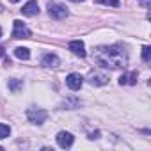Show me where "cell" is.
I'll use <instances>...</instances> for the list:
<instances>
[{
  "label": "cell",
  "instance_id": "obj_17",
  "mask_svg": "<svg viewBox=\"0 0 151 151\" xmlns=\"http://www.w3.org/2000/svg\"><path fill=\"white\" fill-rule=\"evenodd\" d=\"M139 2H140V4H142V6H144L146 9H147V7L151 6V0H139Z\"/></svg>",
  "mask_w": 151,
  "mask_h": 151
},
{
  "label": "cell",
  "instance_id": "obj_12",
  "mask_svg": "<svg viewBox=\"0 0 151 151\" xmlns=\"http://www.w3.org/2000/svg\"><path fill=\"white\" fill-rule=\"evenodd\" d=\"M14 55H16L18 59H22V60H29V59H30L29 48H23V46H18V48L14 50Z\"/></svg>",
  "mask_w": 151,
  "mask_h": 151
},
{
  "label": "cell",
  "instance_id": "obj_5",
  "mask_svg": "<svg viewBox=\"0 0 151 151\" xmlns=\"http://www.w3.org/2000/svg\"><path fill=\"white\" fill-rule=\"evenodd\" d=\"M82 84H84V78H82V75H78V73H71V75L66 77V86L71 91H78L82 87Z\"/></svg>",
  "mask_w": 151,
  "mask_h": 151
},
{
  "label": "cell",
  "instance_id": "obj_18",
  "mask_svg": "<svg viewBox=\"0 0 151 151\" xmlns=\"http://www.w3.org/2000/svg\"><path fill=\"white\" fill-rule=\"evenodd\" d=\"M98 137H100V132H94V133H91L89 139H98Z\"/></svg>",
  "mask_w": 151,
  "mask_h": 151
},
{
  "label": "cell",
  "instance_id": "obj_21",
  "mask_svg": "<svg viewBox=\"0 0 151 151\" xmlns=\"http://www.w3.org/2000/svg\"><path fill=\"white\" fill-rule=\"evenodd\" d=\"M0 36H2V29H0Z\"/></svg>",
  "mask_w": 151,
  "mask_h": 151
},
{
  "label": "cell",
  "instance_id": "obj_4",
  "mask_svg": "<svg viewBox=\"0 0 151 151\" xmlns=\"http://www.w3.org/2000/svg\"><path fill=\"white\" fill-rule=\"evenodd\" d=\"M30 37V30L27 29V25L20 20L14 22V29H13V39H29Z\"/></svg>",
  "mask_w": 151,
  "mask_h": 151
},
{
  "label": "cell",
  "instance_id": "obj_3",
  "mask_svg": "<svg viewBox=\"0 0 151 151\" xmlns=\"http://www.w3.org/2000/svg\"><path fill=\"white\" fill-rule=\"evenodd\" d=\"M27 117H29V121H30V123H34V124H43V123L46 121L48 114H46V110H45V109L30 107V109L27 110Z\"/></svg>",
  "mask_w": 151,
  "mask_h": 151
},
{
  "label": "cell",
  "instance_id": "obj_2",
  "mask_svg": "<svg viewBox=\"0 0 151 151\" xmlns=\"http://www.w3.org/2000/svg\"><path fill=\"white\" fill-rule=\"evenodd\" d=\"M48 14L55 20H64L69 13H68V7L59 4V2H50L48 4Z\"/></svg>",
  "mask_w": 151,
  "mask_h": 151
},
{
  "label": "cell",
  "instance_id": "obj_20",
  "mask_svg": "<svg viewBox=\"0 0 151 151\" xmlns=\"http://www.w3.org/2000/svg\"><path fill=\"white\" fill-rule=\"evenodd\" d=\"M11 2H20V0H11Z\"/></svg>",
  "mask_w": 151,
  "mask_h": 151
},
{
  "label": "cell",
  "instance_id": "obj_9",
  "mask_svg": "<svg viewBox=\"0 0 151 151\" xmlns=\"http://www.w3.org/2000/svg\"><path fill=\"white\" fill-rule=\"evenodd\" d=\"M69 50L75 53V55H78V57H86V45L80 41V39H75L69 43Z\"/></svg>",
  "mask_w": 151,
  "mask_h": 151
},
{
  "label": "cell",
  "instance_id": "obj_14",
  "mask_svg": "<svg viewBox=\"0 0 151 151\" xmlns=\"http://www.w3.org/2000/svg\"><path fill=\"white\" fill-rule=\"evenodd\" d=\"M11 135V128L6 123H0V139H7Z\"/></svg>",
  "mask_w": 151,
  "mask_h": 151
},
{
  "label": "cell",
  "instance_id": "obj_13",
  "mask_svg": "<svg viewBox=\"0 0 151 151\" xmlns=\"http://www.w3.org/2000/svg\"><path fill=\"white\" fill-rule=\"evenodd\" d=\"M7 86H9V89H11L13 93H18V91L23 87V82H22V80H16V78H11V80L7 82Z\"/></svg>",
  "mask_w": 151,
  "mask_h": 151
},
{
  "label": "cell",
  "instance_id": "obj_22",
  "mask_svg": "<svg viewBox=\"0 0 151 151\" xmlns=\"http://www.w3.org/2000/svg\"><path fill=\"white\" fill-rule=\"evenodd\" d=\"M0 13H2V6H0Z\"/></svg>",
  "mask_w": 151,
  "mask_h": 151
},
{
  "label": "cell",
  "instance_id": "obj_16",
  "mask_svg": "<svg viewBox=\"0 0 151 151\" xmlns=\"http://www.w3.org/2000/svg\"><path fill=\"white\" fill-rule=\"evenodd\" d=\"M98 4H107V6H114V7H117L119 6V0H96Z\"/></svg>",
  "mask_w": 151,
  "mask_h": 151
},
{
  "label": "cell",
  "instance_id": "obj_15",
  "mask_svg": "<svg viewBox=\"0 0 151 151\" xmlns=\"http://www.w3.org/2000/svg\"><path fill=\"white\" fill-rule=\"evenodd\" d=\"M142 59H144V62L151 60V48L149 46H142Z\"/></svg>",
  "mask_w": 151,
  "mask_h": 151
},
{
  "label": "cell",
  "instance_id": "obj_19",
  "mask_svg": "<svg viewBox=\"0 0 151 151\" xmlns=\"http://www.w3.org/2000/svg\"><path fill=\"white\" fill-rule=\"evenodd\" d=\"M71 2H77L78 4V2H84V0H71Z\"/></svg>",
  "mask_w": 151,
  "mask_h": 151
},
{
  "label": "cell",
  "instance_id": "obj_10",
  "mask_svg": "<svg viewBox=\"0 0 151 151\" xmlns=\"http://www.w3.org/2000/svg\"><path fill=\"white\" fill-rule=\"evenodd\" d=\"M41 66H45V68H55V66H59V57L55 53H46L43 57V60H41Z\"/></svg>",
  "mask_w": 151,
  "mask_h": 151
},
{
  "label": "cell",
  "instance_id": "obj_8",
  "mask_svg": "<svg viewBox=\"0 0 151 151\" xmlns=\"http://www.w3.org/2000/svg\"><path fill=\"white\" fill-rule=\"evenodd\" d=\"M22 14L23 16H36V14H39V6H37L36 0H30V2H27L22 7Z\"/></svg>",
  "mask_w": 151,
  "mask_h": 151
},
{
  "label": "cell",
  "instance_id": "obj_1",
  "mask_svg": "<svg viewBox=\"0 0 151 151\" xmlns=\"http://www.w3.org/2000/svg\"><path fill=\"white\" fill-rule=\"evenodd\" d=\"M94 60L110 69H124L128 64V55L121 45H112V46H98L94 50Z\"/></svg>",
  "mask_w": 151,
  "mask_h": 151
},
{
  "label": "cell",
  "instance_id": "obj_11",
  "mask_svg": "<svg viewBox=\"0 0 151 151\" xmlns=\"http://www.w3.org/2000/svg\"><path fill=\"white\" fill-rule=\"evenodd\" d=\"M119 84L121 86H135L137 84V71H132L130 75H121Z\"/></svg>",
  "mask_w": 151,
  "mask_h": 151
},
{
  "label": "cell",
  "instance_id": "obj_6",
  "mask_svg": "<svg viewBox=\"0 0 151 151\" xmlns=\"http://www.w3.org/2000/svg\"><path fill=\"white\" fill-rule=\"evenodd\" d=\"M55 139H57V144L60 147H71L73 146V140H75V137L69 132H59Z\"/></svg>",
  "mask_w": 151,
  "mask_h": 151
},
{
  "label": "cell",
  "instance_id": "obj_7",
  "mask_svg": "<svg viewBox=\"0 0 151 151\" xmlns=\"http://www.w3.org/2000/svg\"><path fill=\"white\" fill-rule=\"evenodd\" d=\"M87 78H89V82H91L93 86H105V84L109 82V77H107V75L98 73V71H91Z\"/></svg>",
  "mask_w": 151,
  "mask_h": 151
}]
</instances>
